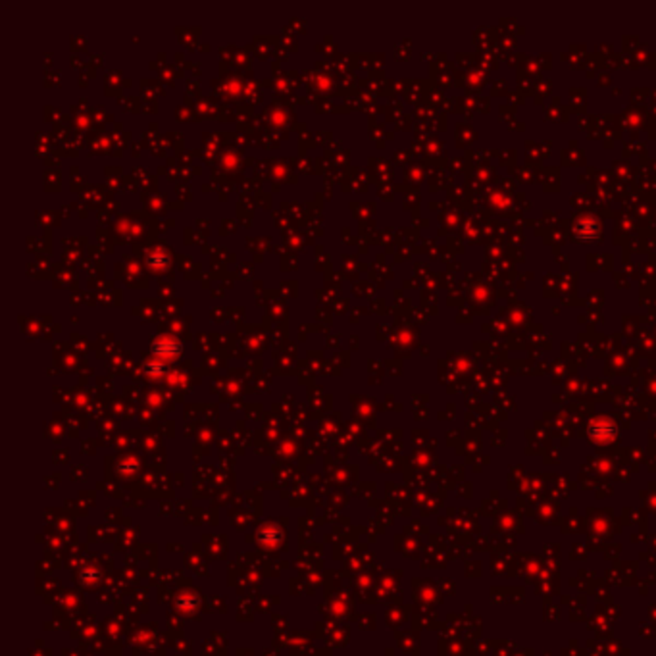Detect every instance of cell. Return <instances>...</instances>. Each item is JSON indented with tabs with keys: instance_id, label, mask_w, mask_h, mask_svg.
I'll return each mask as SVG.
<instances>
[{
	"instance_id": "cell-1",
	"label": "cell",
	"mask_w": 656,
	"mask_h": 656,
	"mask_svg": "<svg viewBox=\"0 0 656 656\" xmlns=\"http://www.w3.org/2000/svg\"><path fill=\"white\" fill-rule=\"evenodd\" d=\"M599 231V224L593 218H583L575 226V237L577 239H591Z\"/></svg>"
}]
</instances>
